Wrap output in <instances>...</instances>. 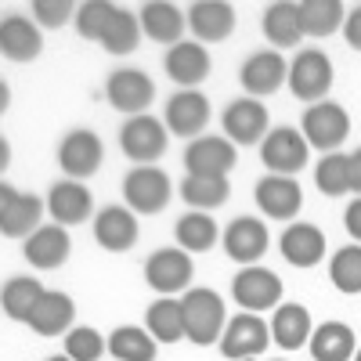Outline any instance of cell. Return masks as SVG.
Segmentation results:
<instances>
[{
	"label": "cell",
	"instance_id": "cell-1",
	"mask_svg": "<svg viewBox=\"0 0 361 361\" xmlns=\"http://www.w3.org/2000/svg\"><path fill=\"white\" fill-rule=\"evenodd\" d=\"M180 311H185V340H192L195 347H209V343H221L224 336V300L214 289H188L180 296Z\"/></svg>",
	"mask_w": 361,
	"mask_h": 361
},
{
	"label": "cell",
	"instance_id": "cell-2",
	"mask_svg": "<svg viewBox=\"0 0 361 361\" xmlns=\"http://www.w3.org/2000/svg\"><path fill=\"white\" fill-rule=\"evenodd\" d=\"M289 90L300 98V102H307V105H318L325 102V94L333 90V62H329V54L311 47V51H300L293 58V66H289Z\"/></svg>",
	"mask_w": 361,
	"mask_h": 361
},
{
	"label": "cell",
	"instance_id": "cell-3",
	"mask_svg": "<svg viewBox=\"0 0 361 361\" xmlns=\"http://www.w3.org/2000/svg\"><path fill=\"white\" fill-rule=\"evenodd\" d=\"M231 296H235V304L243 307L246 314L271 311V307L282 304V279L271 267H260V264L243 267L231 279Z\"/></svg>",
	"mask_w": 361,
	"mask_h": 361
},
{
	"label": "cell",
	"instance_id": "cell-4",
	"mask_svg": "<svg viewBox=\"0 0 361 361\" xmlns=\"http://www.w3.org/2000/svg\"><path fill=\"white\" fill-rule=\"evenodd\" d=\"M300 134L307 137L311 148H322V152H336V148L347 141V134H350V116H347V109L336 105V102L307 105L304 119H300Z\"/></svg>",
	"mask_w": 361,
	"mask_h": 361
},
{
	"label": "cell",
	"instance_id": "cell-5",
	"mask_svg": "<svg viewBox=\"0 0 361 361\" xmlns=\"http://www.w3.org/2000/svg\"><path fill=\"white\" fill-rule=\"evenodd\" d=\"M119 148L134 166H156L166 152V123L156 116H130L119 130Z\"/></svg>",
	"mask_w": 361,
	"mask_h": 361
},
{
	"label": "cell",
	"instance_id": "cell-6",
	"mask_svg": "<svg viewBox=\"0 0 361 361\" xmlns=\"http://www.w3.org/2000/svg\"><path fill=\"white\" fill-rule=\"evenodd\" d=\"M307 156H311V145L307 137L300 134L296 127H275L264 141H260V159L271 173L279 177H293L307 166Z\"/></svg>",
	"mask_w": 361,
	"mask_h": 361
},
{
	"label": "cell",
	"instance_id": "cell-7",
	"mask_svg": "<svg viewBox=\"0 0 361 361\" xmlns=\"http://www.w3.org/2000/svg\"><path fill=\"white\" fill-rule=\"evenodd\" d=\"M170 177L159 166H134L123 180V199L130 214H145L152 217L170 202Z\"/></svg>",
	"mask_w": 361,
	"mask_h": 361
},
{
	"label": "cell",
	"instance_id": "cell-8",
	"mask_svg": "<svg viewBox=\"0 0 361 361\" xmlns=\"http://www.w3.org/2000/svg\"><path fill=\"white\" fill-rule=\"evenodd\" d=\"M102 159H105V148H102V137L87 127H76L62 137L58 145V166L69 180H83L90 173L102 170Z\"/></svg>",
	"mask_w": 361,
	"mask_h": 361
},
{
	"label": "cell",
	"instance_id": "cell-9",
	"mask_svg": "<svg viewBox=\"0 0 361 361\" xmlns=\"http://www.w3.org/2000/svg\"><path fill=\"white\" fill-rule=\"evenodd\" d=\"M105 98H109V105L119 109V112L141 116L148 105H152V98H156V83H152V76H148V73L123 66V69H112V73H109V80H105Z\"/></svg>",
	"mask_w": 361,
	"mask_h": 361
},
{
	"label": "cell",
	"instance_id": "cell-10",
	"mask_svg": "<svg viewBox=\"0 0 361 361\" xmlns=\"http://www.w3.org/2000/svg\"><path fill=\"white\" fill-rule=\"evenodd\" d=\"M145 282L152 286L159 296H177L180 289L188 293V286H192V257L180 246L156 250L152 257L145 260Z\"/></svg>",
	"mask_w": 361,
	"mask_h": 361
},
{
	"label": "cell",
	"instance_id": "cell-11",
	"mask_svg": "<svg viewBox=\"0 0 361 361\" xmlns=\"http://www.w3.org/2000/svg\"><path fill=\"white\" fill-rule=\"evenodd\" d=\"M271 343V325L257 314H235L228 318V329L221 336V354L231 357V361H250L257 354H264Z\"/></svg>",
	"mask_w": 361,
	"mask_h": 361
},
{
	"label": "cell",
	"instance_id": "cell-12",
	"mask_svg": "<svg viewBox=\"0 0 361 361\" xmlns=\"http://www.w3.org/2000/svg\"><path fill=\"white\" fill-rule=\"evenodd\" d=\"M238 163V145H231L224 134H209V137H195L185 148V170L199 173V177H228Z\"/></svg>",
	"mask_w": 361,
	"mask_h": 361
},
{
	"label": "cell",
	"instance_id": "cell-13",
	"mask_svg": "<svg viewBox=\"0 0 361 361\" xmlns=\"http://www.w3.org/2000/svg\"><path fill=\"white\" fill-rule=\"evenodd\" d=\"M44 51V29L33 22V15L11 11L0 18V54L8 62H33Z\"/></svg>",
	"mask_w": 361,
	"mask_h": 361
},
{
	"label": "cell",
	"instance_id": "cell-14",
	"mask_svg": "<svg viewBox=\"0 0 361 361\" xmlns=\"http://www.w3.org/2000/svg\"><path fill=\"white\" fill-rule=\"evenodd\" d=\"M289 80V66L279 51H253L243 69H238V83H243L246 98H264V94H275V90Z\"/></svg>",
	"mask_w": 361,
	"mask_h": 361
},
{
	"label": "cell",
	"instance_id": "cell-15",
	"mask_svg": "<svg viewBox=\"0 0 361 361\" xmlns=\"http://www.w3.org/2000/svg\"><path fill=\"white\" fill-rule=\"evenodd\" d=\"M221 123H224V137L231 145H260L271 134L267 130V109L257 98H235L224 109Z\"/></svg>",
	"mask_w": 361,
	"mask_h": 361
},
{
	"label": "cell",
	"instance_id": "cell-16",
	"mask_svg": "<svg viewBox=\"0 0 361 361\" xmlns=\"http://www.w3.org/2000/svg\"><path fill=\"white\" fill-rule=\"evenodd\" d=\"M47 214L54 217V224L62 228H73V224H83L90 214H94V195L83 180H54L51 192H47Z\"/></svg>",
	"mask_w": 361,
	"mask_h": 361
},
{
	"label": "cell",
	"instance_id": "cell-17",
	"mask_svg": "<svg viewBox=\"0 0 361 361\" xmlns=\"http://www.w3.org/2000/svg\"><path fill=\"white\" fill-rule=\"evenodd\" d=\"M257 206L275 221H293L300 214V206H304V188H300L296 177L267 173L257 180Z\"/></svg>",
	"mask_w": 361,
	"mask_h": 361
},
{
	"label": "cell",
	"instance_id": "cell-18",
	"mask_svg": "<svg viewBox=\"0 0 361 361\" xmlns=\"http://www.w3.org/2000/svg\"><path fill=\"white\" fill-rule=\"evenodd\" d=\"M163 69L180 90H195L209 76V54L199 40H180V44L166 47Z\"/></svg>",
	"mask_w": 361,
	"mask_h": 361
},
{
	"label": "cell",
	"instance_id": "cell-19",
	"mask_svg": "<svg viewBox=\"0 0 361 361\" xmlns=\"http://www.w3.org/2000/svg\"><path fill=\"white\" fill-rule=\"evenodd\" d=\"M166 130L177 137H199L202 127L209 123V98L199 94V90H177L166 102Z\"/></svg>",
	"mask_w": 361,
	"mask_h": 361
},
{
	"label": "cell",
	"instance_id": "cell-20",
	"mask_svg": "<svg viewBox=\"0 0 361 361\" xmlns=\"http://www.w3.org/2000/svg\"><path fill=\"white\" fill-rule=\"evenodd\" d=\"M22 253L37 271H54V267H62L69 260L73 238H69V231L62 224H44L22 243Z\"/></svg>",
	"mask_w": 361,
	"mask_h": 361
},
{
	"label": "cell",
	"instance_id": "cell-21",
	"mask_svg": "<svg viewBox=\"0 0 361 361\" xmlns=\"http://www.w3.org/2000/svg\"><path fill=\"white\" fill-rule=\"evenodd\" d=\"M267 228L264 221L257 217H235L228 228H224V253L235 260V264H243V267H253L264 253H267Z\"/></svg>",
	"mask_w": 361,
	"mask_h": 361
},
{
	"label": "cell",
	"instance_id": "cell-22",
	"mask_svg": "<svg viewBox=\"0 0 361 361\" xmlns=\"http://www.w3.org/2000/svg\"><path fill=\"white\" fill-rule=\"evenodd\" d=\"M137 18H141V33L166 47L180 44V37L188 29V15L177 4H170V0H148V4H141Z\"/></svg>",
	"mask_w": 361,
	"mask_h": 361
},
{
	"label": "cell",
	"instance_id": "cell-23",
	"mask_svg": "<svg viewBox=\"0 0 361 361\" xmlns=\"http://www.w3.org/2000/svg\"><path fill=\"white\" fill-rule=\"evenodd\" d=\"M137 217L127 206H105L94 217V243L109 253H127L137 246Z\"/></svg>",
	"mask_w": 361,
	"mask_h": 361
},
{
	"label": "cell",
	"instance_id": "cell-24",
	"mask_svg": "<svg viewBox=\"0 0 361 361\" xmlns=\"http://www.w3.org/2000/svg\"><path fill=\"white\" fill-rule=\"evenodd\" d=\"M188 29L199 44H221L235 33V8L228 0H199L188 8Z\"/></svg>",
	"mask_w": 361,
	"mask_h": 361
},
{
	"label": "cell",
	"instance_id": "cell-25",
	"mask_svg": "<svg viewBox=\"0 0 361 361\" xmlns=\"http://www.w3.org/2000/svg\"><path fill=\"white\" fill-rule=\"evenodd\" d=\"M282 257L293 264V267H314L322 257H325V231L318 224H307V221H296L282 231V243H279Z\"/></svg>",
	"mask_w": 361,
	"mask_h": 361
},
{
	"label": "cell",
	"instance_id": "cell-26",
	"mask_svg": "<svg viewBox=\"0 0 361 361\" xmlns=\"http://www.w3.org/2000/svg\"><path fill=\"white\" fill-rule=\"evenodd\" d=\"M76 322V304L69 293H58V289H47L44 300L37 304L33 318H29V329H33L37 336H62L69 333Z\"/></svg>",
	"mask_w": 361,
	"mask_h": 361
},
{
	"label": "cell",
	"instance_id": "cell-27",
	"mask_svg": "<svg viewBox=\"0 0 361 361\" xmlns=\"http://www.w3.org/2000/svg\"><path fill=\"white\" fill-rule=\"evenodd\" d=\"M264 37L275 44L279 51L286 47H296L300 40H304V18H300V4H293V0H279V4H271L264 11Z\"/></svg>",
	"mask_w": 361,
	"mask_h": 361
},
{
	"label": "cell",
	"instance_id": "cell-28",
	"mask_svg": "<svg viewBox=\"0 0 361 361\" xmlns=\"http://www.w3.org/2000/svg\"><path fill=\"white\" fill-rule=\"evenodd\" d=\"M271 340L286 350H300L311 340V311L304 304H279L271 314Z\"/></svg>",
	"mask_w": 361,
	"mask_h": 361
},
{
	"label": "cell",
	"instance_id": "cell-29",
	"mask_svg": "<svg viewBox=\"0 0 361 361\" xmlns=\"http://www.w3.org/2000/svg\"><path fill=\"white\" fill-rule=\"evenodd\" d=\"M44 209H47V202L40 199V195H33V192H18L15 195V202L8 206V214L0 217V235L4 238H25L33 235L37 228H44L40 221H44Z\"/></svg>",
	"mask_w": 361,
	"mask_h": 361
},
{
	"label": "cell",
	"instance_id": "cell-30",
	"mask_svg": "<svg viewBox=\"0 0 361 361\" xmlns=\"http://www.w3.org/2000/svg\"><path fill=\"white\" fill-rule=\"evenodd\" d=\"M357 354L354 329L343 322H322L311 333V357L314 361H350Z\"/></svg>",
	"mask_w": 361,
	"mask_h": 361
},
{
	"label": "cell",
	"instance_id": "cell-31",
	"mask_svg": "<svg viewBox=\"0 0 361 361\" xmlns=\"http://www.w3.org/2000/svg\"><path fill=\"white\" fill-rule=\"evenodd\" d=\"M44 293L47 289L33 275H15V279L4 282V289H0V307H4L8 318L29 325V318H33V311H37V304L44 300Z\"/></svg>",
	"mask_w": 361,
	"mask_h": 361
},
{
	"label": "cell",
	"instance_id": "cell-32",
	"mask_svg": "<svg viewBox=\"0 0 361 361\" xmlns=\"http://www.w3.org/2000/svg\"><path fill=\"white\" fill-rule=\"evenodd\" d=\"M145 329L156 343L185 340V311H180V300L177 296H159L156 304L145 311Z\"/></svg>",
	"mask_w": 361,
	"mask_h": 361
},
{
	"label": "cell",
	"instance_id": "cell-33",
	"mask_svg": "<svg viewBox=\"0 0 361 361\" xmlns=\"http://www.w3.org/2000/svg\"><path fill=\"white\" fill-rule=\"evenodd\" d=\"M173 235H177V246L192 257V253H206V250H214V246H217V238H221V228H217V221L209 217V214L188 209V214L177 221Z\"/></svg>",
	"mask_w": 361,
	"mask_h": 361
},
{
	"label": "cell",
	"instance_id": "cell-34",
	"mask_svg": "<svg viewBox=\"0 0 361 361\" xmlns=\"http://www.w3.org/2000/svg\"><path fill=\"white\" fill-rule=\"evenodd\" d=\"M109 354L116 361H156L159 343L148 336V329L119 325V329H112V336H109Z\"/></svg>",
	"mask_w": 361,
	"mask_h": 361
},
{
	"label": "cell",
	"instance_id": "cell-35",
	"mask_svg": "<svg viewBox=\"0 0 361 361\" xmlns=\"http://www.w3.org/2000/svg\"><path fill=\"white\" fill-rule=\"evenodd\" d=\"M228 195H231L228 177H199V173H188L185 185H180V199H185L192 209H199V214H209V209L224 206Z\"/></svg>",
	"mask_w": 361,
	"mask_h": 361
},
{
	"label": "cell",
	"instance_id": "cell-36",
	"mask_svg": "<svg viewBox=\"0 0 361 361\" xmlns=\"http://www.w3.org/2000/svg\"><path fill=\"white\" fill-rule=\"evenodd\" d=\"M300 18H304L307 37H333L336 29H343V4L340 0H304L300 4Z\"/></svg>",
	"mask_w": 361,
	"mask_h": 361
},
{
	"label": "cell",
	"instance_id": "cell-37",
	"mask_svg": "<svg viewBox=\"0 0 361 361\" xmlns=\"http://www.w3.org/2000/svg\"><path fill=\"white\" fill-rule=\"evenodd\" d=\"M137 44H141V18L130 8H119L105 29V37H102V47L116 58H123V54L137 51Z\"/></svg>",
	"mask_w": 361,
	"mask_h": 361
},
{
	"label": "cell",
	"instance_id": "cell-38",
	"mask_svg": "<svg viewBox=\"0 0 361 361\" xmlns=\"http://www.w3.org/2000/svg\"><path fill=\"white\" fill-rule=\"evenodd\" d=\"M314 185L322 195L340 199L350 192V173H347V156L343 152H325L314 166Z\"/></svg>",
	"mask_w": 361,
	"mask_h": 361
},
{
	"label": "cell",
	"instance_id": "cell-39",
	"mask_svg": "<svg viewBox=\"0 0 361 361\" xmlns=\"http://www.w3.org/2000/svg\"><path fill=\"white\" fill-rule=\"evenodd\" d=\"M119 11V4H112V0H87V4H80L76 8V33L83 37V40H94V44H102V37H105V29H109V22H112V15Z\"/></svg>",
	"mask_w": 361,
	"mask_h": 361
},
{
	"label": "cell",
	"instance_id": "cell-40",
	"mask_svg": "<svg viewBox=\"0 0 361 361\" xmlns=\"http://www.w3.org/2000/svg\"><path fill=\"white\" fill-rule=\"evenodd\" d=\"M329 279L340 293H361V246H343L329 260Z\"/></svg>",
	"mask_w": 361,
	"mask_h": 361
},
{
	"label": "cell",
	"instance_id": "cell-41",
	"mask_svg": "<svg viewBox=\"0 0 361 361\" xmlns=\"http://www.w3.org/2000/svg\"><path fill=\"white\" fill-rule=\"evenodd\" d=\"M105 350H109V340L90 325H76L66 333V357L69 361H102Z\"/></svg>",
	"mask_w": 361,
	"mask_h": 361
},
{
	"label": "cell",
	"instance_id": "cell-42",
	"mask_svg": "<svg viewBox=\"0 0 361 361\" xmlns=\"http://www.w3.org/2000/svg\"><path fill=\"white\" fill-rule=\"evenodd\" d=\"M69 18H76V4L73 0H33V22L40 29H58Z\"/></svg>",
	"mask_w": 361,
	"mask_h": 361
},
{
	"label": "cell",
	"instance_id": "cell-43",
	"mask_svg": "<svg viewBox=\"0 0 361 361\" xmlns=\"http://www.w3.org/2000/svg\"><path fill=\"white\" fill-rule=\"evenodd\" d=\"M343 40H347L354 51H361V4L350 8L347 18H343Z\"/></svg>",
	"mask_w": 361,
	"mask_h": 361
},
{
	"label": "cell",
	"instance_id": "cell-44",
	"mask_svg": "<svg viewBox=\"0 0 361 361\" xmlns=\"http://www.w3.org/2000/svg\"><path fill=\"white\" fill-rule=\"evenodd\" d=\"M343 228L350 231V238L361 246V199H354V202L347 206V214H343Z\"/></svg>",
	"mask_w": 361,
	"mask_h": 361
},
{
	"label": "cell",
	"instance_id": "cell-45",
	"mask_svg": "<svg viewBox=\"0 0 361 361\" xmlns=\"http://www.w3.org/2000/svg\"><path fill=\"white\" fill-rule=\"evenodd\" d=\"M347 173H350V192L361 199V148H354L347 156Z\"/></svg>",
	"mask_w": 361,
	"mask_h": 361
},
{
	"label": "cell",
	"instance_id": "cell-46",
	"mask_svg": "<svg viewBox=\"0 0 361 361\" xmlns=\"http://www.w3.org/2000/svg\"><path fill=\"white\" fill-rule=\"evenodd\" d=\"M15 195H18V192H15V188L8 185V180H4V177H0V217H4V214H8V206L15 202Z\"/></svg>",
	"mask_w": 361,
	"mask_h": 361
},
{
	"label": "cell",
	"instance_id": "cell-47",
	"mask_svg": "<svg viewBox=\"0 0 361 361\" xmlns=\"http://www.w3.org/2000/svg\"><path fill=\"white\" fill-rule=\"evenodd\" d=\"M11 166V145H8V137L0 134V173H4Z\"/></svg>",
	"mask_w": 361,
	"mask_h": 361
},
{
	"label": "cell",
	"instance_id": "cell-48",
	"mask_svg": "<svg viewBox=\"0 0 361 361\" xmlns=\"http://www.w3.org/2000/svg\"><path fill=\"white\" fill-rule=\"evenodd\" d=\"M11 109V87L4 83V80H0V116H4Z\"/></svg>",
	"mask_w": 361,
	"mask_h": 361
},
{
	"label": "cell",
	"instance_id": "cell-49",
	"mask_svg": "<svg viewBox=\"0 0 361 361\" xmlns=\"http://www.w3.org/2000/svg\"><path fill=\"white\" fill-rule=\"evenodd\" d=\"M47 361H69L66 354H54V357H47Z\"/></svg>",
	"mask_w": 361,
	"mask_h": 361
},
{
	"label": "cell",
	"instance_id": "cell-50",
	"mask_svg": "<svg viewBox=\"0 0 361 361\" xmlns=\"http://www.w3.org/2000/svg\"><path fill=\"white\" fill-rule=\"evenodd\" d=\"M354 361H361V347H357V354H354Z\"/></svg>",
	"mask_w": 361,
	"mask_h": 361
},
{
	"label": "cell",
	"instance_id": "cell-51",
	"mask_svg": "<svg viewBox=\"0 0 361 361\" xmlns=\"http://www.w3.org/2000/svg\"><path fill=\"white\" fill-rule=\"evenodd\" d=\"M275 361H282V357H275Z\"/></svg>",
	"mask_w": 361,
	"mask_h": 361
}]
</instances>
